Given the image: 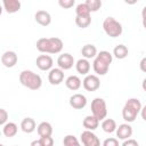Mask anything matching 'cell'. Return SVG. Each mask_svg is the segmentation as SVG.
Listing matches in <instances>:
<instances>
[{"mask_svg": "<svg viewBox=\"0 0 146 146\" xmlns=\"http://www.w3.org/2000/svg\"><path fill=\"white\" fill-rule=\"evenodd\" d=\"M40 140L42 143V146H54V139L51 136L49 137H40Z\"/></svg>", "mask_w": 146, "mask_h": 146, "instance_id": "obj_34", "label": "cell"}, {"mask_svg": "<svg viewBox=\"0 0 146 146\" xmlns=\"http://www.w3.org/2000/svg\"><path fill=\"white\" fill-rule=\"evenodd\" d=\"M21 129L24 132H26V133L33 132L36 129V124H35L34 119H32V117H24L22 120V122H21Z\"/></svg>", "mask_w": 146, "mask_h": 146, "instance_id": "obj_19", "label": "cell"}, {"mask_svg": "<svg viewBox=\"0 0 146 146\" xmlns=\"http://www.w3.org/2000/svg\"><path fill=\"white\" fill-rule=\"evenodd\" d=\"M75 146H81V144H78V145H75Z\"/></svg>", "mask_w": 146, "mask_h": 146, "instance_id": "obj_43", "label": "cell"}, {"mask_svg": "<svg viewBox=\"0 0 146 146\" xmlns=\"http://www.w3.org/2000/svg\"><path fill=\"white\" fill-rule=\"evenodd\" d=\"M97 57H99L100 59H103V60H105L107 64H112V60H113V56H112V54L110 52V51H106V50H102L100 52H98L97 54Z\"/></svg>", "mask_w": 146, "mask_h": 146, "instance_id": "obj_31", "label": "cell"}, {"mask_svg": "<svg viewBox=\"0 0 146 146\" xmlns=\"http://www.w3.org/2000/svg\"><path fill=\"white\" fill-rule=\"evenodd\" d=\"M7 119H8V113L5 108H0V124L1 125H5L6 122H7Z\"/></svg>", "mask_w": 146, "mask_h": 146, "instance_id": "obj_35", "label": "cell"}, {"mask_svg": "<svg viewBox=\"0 0 146 146\" xmlns=\"http://www.w3.org/2000/svg\"><path fill=\"white\" fill-rule=\"evenodd\" d=\"M80 139L83 146H100L99 138L92 131H89V130L82 131L80 135Z\"/></svg>", "mask_w": 146, "mask_h": 146, "instance_id": "obj_5", "label": "cell"}, {"mask_svg": "<svg viewBox=\"0 0 146 146\" xmlns=\"http://www.w3.org/2000/svg\"><path fill=\"white\" fill-rule=\"evenodd\" d=\"M34 19L42 26H48L51 23V16L47 10H38L34 14Z\"/></svg>", "mask_w": 146, "mask_h": 146, "instance_id": "obj_15", "label": "cell"}, {"mask_svg": "<svg viewBox=\"0 0 146 146\" xmlns=\"http://www.w3.org/2000/svg\"><path fill=\"white\" fill-rule=\"evenodd\" d=\"M82 124H83V127H84L86 130L94 131V130H96V129L98 128V125H99V120H98L96 116H94L92 114H91V115H87V116L83 119Z\"/></svg>", "mask_w": 146, "mask_h": 146, "instance_id": "obj_16", "label": "cell"}, {"mask_svg": "<svg viewBox=\"0 0 146 146\" xmlns=\"http://www.w3.org/2000/svg\"><path fill=\"white\" fill-rule=\"evenodd\" d=\"M140 115H141V119L144 121H146V105L141 107V111H140Z\"/></svg>", "mask_w": 146, "mask_h": 146, "instance_id": "obj_38", "label": "cell"}, {"mask_svg": "<svg viewBox=\"0 0 146 146\" xmlns=\"http://www.w3.org/2000/svg\"><path fill=\"white\" fill-rule=\"evenodd\" d=\"M19 82L31 89V90H38L41 88V84H42V80H41V76L36 73H34L33 71H30V70H24L19 73Z\"/></svg>", "mask_w": 146, "mask_h": 146, "instance_id": "obj_2", "label": "cell"}, {"mask_svg": "<svg viewBox=\"0 0 146 146\" xmlns=\"http://www.w3.org/2000/svg\"><path fill=\"white\" fill-rule=\"evenodd\" d=\"M57 64H58V67L62 68L63 71L70 70V68H72L73 65H74V58H73V56H72L71 54L64 52V54H62V55L58 56V58H57Z\"/></svg>", "mask_w": 146, "mask_h": 146, "instance_id": "obj_7", "label": "cell"}, {"mask_svg": "<svg viewBox=\"0 0 146 146\" xmlns=\"http://www.w3.org/2000/svg\"><path fill=\"white\" fill-rule=\"evenodd\" d=\"M103 146H119V140L116 138H107L103 141Z\"/></svg>", "mask_w": 146, "mask_h": 146, "instance_id": "obj_33", "label": "cell"}, {"mask_svg": "<svg viewBox=\"0 0 146 146\" xmlns=\"http://www.w3.org/2000/svg\"><path fill=\"white\" fill-rule=\"evenodd\" d=\"M82 82H81V79L78 76V75H70L66 80H65V86L70 89V90H78L80 87H81Z\"/></svg>", "mask_w": 146, "mask_h": 146, "instance_id": "obj_22", "label": "cell"}, {"mask_svg": "<svg viewBox=\"0 0 146 146\" xmlns=\"http://www.w3.org/2000/svg\"><path fill=\"white\" fill-rule=\"evenodd\" d=\"M47 48H48V38H40L36 41V49L40 52L47 54Z\"/></svg>", "mask_w": 146, "mask_h": 146, "instance_id": "obj_30", "label": "cell"}, {"mask_svg": "<svg viewBox=\"0 0 146 146\" xmlns=\"http://www.w3.org/2000/svg\"><path fill=\"white\" fill-rule=\"evenodd\" d=\"M75 68H76V72L78 73L83 74V75H88V73L90 71V63L86 58H80L75 63Z\"/></svg>", "mask_w": 146, "mask_h": 146, "instance_id": "obj_21", "label": "cell"}, {"mask_svg": "<svg viewBox=\"0 0 146 146\" xmlns=\"http://www.w3.org/2000/svg\"><path fill=\"white\" fill-rule=\"evenodd\" d=\"M18 131V127L16 123L14 122H7L5 125H2V133L6 136V137H14L16 136Z\"/></svg>", "mask_w": 146, "mask_h": 146, "instance_id": "obj_23", "label": "cell"}, {"mask_svg": "<svg viewBox=\"0 0 146 146\" xmlns=\"http://www.w3.org/2000/svg\"><path fill=\"white\" fill-rule=\"evenodd\" d=\"M141 88H143V90L144 91H146V78L143 80V82H141Z\"/></svg>", "mask_w": 146, "mask_h": 146, "instance_id": "obj_40", "label": "cell"}, {"mask_svg": "<svg viewBox=\"0 0 146 146\" xmlns=\"http://www.w3.org/2000/svg\"><path fill=\"white\" fill-rule=\"evenodd\" d=\"M121 146H139L138 141L136 139H132V138H129V139H125Z\"/></svg>", "mask_w": 146, "mask_h": 146, "instance_id": "obj_36", "label": "cell"}, {"mask_svg": "<svg viewBox=\"0 0 146 146\" xmlns=\"http://www.w3.org/2000/svg\"><path fill=\"white\" fill-rule=\"evenodd\" d=\"M103 29L110 38H117L122 33V25L114 17H106L103 22Z\"/></svg>", "mask_w": 146, "mask_h": 146, "instance_id": "obj_3", "label": "cell"}, {"mask_svg": "<svg viewBox=\"0 0 146 146\" xmlns=\"http://www.w3.org/2000/svg\"><path fill=\"white\" fill-rule=\"evenodd\" d=\"M74 3H75L74 0H59L58 1V5L62 8H71L74 6Z\"/></svg>", "mask_w": 146, "mask_h": 146, "instance_id": "obj_32", "label": "cell"}, {"mask_svg": "<svg viewBox=\"0 0 146 146\" xmlns=\"http://www.w3.org/2000/svg\"><path fill=\"white\" fill-rule=\"evenodd\" d=\"M141 103L138 98H129L123 108H122V117L124 121L129 122H133L137 117V115L140 113L141 111Z\"/></svg>", "mask_w": 146, "mask_h": 146, "instance_id": "obj_1", "label": "cell"}, {"mask_svg": "<svg viewBox=\"0 0 146 146\" xmlns=\"http://www.w3.org/2000/svg\"><path fill=\"white\" fill-rule=\"evenodd\" d=\"M91 113L94 116H96L99 121L100 120H105L106 115H107V107H106V102L100 98V97H96L94 98V100L91 102Z\"/></svg>", "mask_w": 146, "mask_h": 146, "instance_id": "obj_4", "label": "cell"}, {"mask_svg": "<svg viewBox=\"0 0 146 146\" xmlns=\"http://www.w3.org/2000/svg\"><path fill=\"white\" fill-rule=\"evenodd\" d=\"M30 146H42V143H41L40 139H35V140H33V141L31 143Z\"/></svg>", "mask_w": 146, "mask_h": 146, "instance_id": "obj_39", "label": "cell"}, {"mask_svg": "<svg viewBox=\"0 0 146 146\" xmlns=\"http://www.w3.org/2000/svg\"><path fill=\"white\" fill-rule=\"evenodd\" d=\"M63 41L59 38H48V50L47 54H58L63 49Z\"/></svg>", "mask_w": 146, "mask_h": 146, "instance_id": "obj_11", "label": "cell"}, {"mask_svg": "<svg viewBox=\"0 0 146 146\" xmlns=\"http://www.w3.org/2000/svg\"><path fill=\"white\" fill-rule=\"evenodd\" d=\"M75 24L81 29H86L91 24V16H75Z\"/></svg>", "mask_w": 146, "mask_h": 146, "instance_id": "obj_26", "label": "cell"}, {"mask_svg": "<svg viewBox=\"0 0 146 146\" xmlns=\"http://www.w3.org/2000/svg\"><path fill=\"white\" fill-rule=\"evenodd\" d=\"M0 146H5V145H3V144H0Z\"/></svg>", "mask_w": 146, "mask_h": 146, "instance_id": "obj_44", "label": "cell"}, {"mask_svg": "<svg viewBox=\"0 0 146 146\" xmlns=\"http://www.w3.org/2000/svg\"><path fill=\"white\" fill-rule=\"evenodd\" d=\"M81 54H82L83 58H86V59L96 58V56H97V48L94 44H91V43H87V44H84L82 47Z\"/></svg>", "mask_w": 146, "mask_h": 146, "instance_id": "obj_20", "label": "cell"}, {"mask_svg": "<svg viewBox=\"0 0 146 146\" xmlns=\"http://www.w3.org/2000/svg\"><path fill=\"white\" fill-rule=\"evenodd\" d=\"M64 80V71L59 67H55V68H51L48 73V81L54 84V86H57L59 83H62Z\"/></svg>", "mask_w": 146, "mask_h": 146, "instance_id": "obj_8", "label": "cell"}, {"mask_svg": "<svg viewBox=\"0 0 146 146\" xmlns=\"http://www.w3.org/2000/svg\"><path fill=\"white\" fill-rule=\"evenodd\" d=\"M92 68H94V71H95L96 74H98V75H105L108 72L110 64H107L105 60H103V59H100L99 57L96 56V58L94 59V63H92Z\"/></svg>", "mask_w": 146, "mask_h": 146, "instance_id": "obj_13", "label": "cell"}, {"mask_svg": "<svg viewBox=\"0 0 146 146\" xmlns=\"http://www.w3.org/2000/svg\"><path fill=\"white\" fill-rule=\"evenodd\" d=\"M70 105L75 110H82L87 105V97L82 94H74L70 97Z\"/></svg>", "mask_w": 146, "mask_h": 146, "instance_id": "obj_10", "label": "cell"}, {"mask_svg": "<svg viewBox=\"0 0 146 146\" xmlns=\"http://www.w3.org/2000/svg\"><path fill=\"white\" fill-rule=\"evenodd\" d=\"M63 144H64V146H75L80 143L74 135H66L63 139Z\"/></svg>", "mask_w": 146, "mask_h": 146, "instance_id": "obj_29", "label": "cell"}, {"mask_svg": "<svg viewBox=\"0 0 146 146\" xmlns=\"http://www.w3.org/2000/svg\"><path fill=\"white\" fill-rule=\"evenodd\" d=\"M139 68H140L143 72L146 73V57L141 58V60H140V63H139Z\"/></svg>", "mask_w": 146, "mask_h": 146, "instance_id": "obj_37", "label": "cell"}, {"mask_svg": "<svg viewBox=\"0 0 146 146\" xmlns=\"http://www.w3.org/2000/svg\"><path fill=\"white\" fill-rule=\"evenodd\" d=\"M2 5L8 14H14L21 9V1L18 0H3Z\"/></svg>", "mask_w": 146, "mask_h": 146, "instance_id": "obj_18", "label": "cell"}, {"mask_svg": "<svg viewBox=\"0 0 146 146\" xmlns=\"http://www.w3.org/2000/svg\"><path fill=\"white\" fill-rule=\"evenodd\" d=\"M17 60H18V57H17V54L15 51L8 50V51H5L1 55V63L6 67H13V66H15L16 63H17Z\"/></svg>", "mask_w": 146, "mask_h": 146, "instance_id": "obj_12", "label": "cell"}, {"mask_svg": "<svg viewBox=\"0 0 146 146\" xmlns=\"http://www.w3.org/2000/svg\"><path fill=\"white\" fill-rule=\"evenodd\" d=\"M129 54V49L127 46L124 44H117L115 46V48L113 49V55L117 58V59H124Z\"/></svg>", "mask_w": 146, "mask_h": 146, "instance_id": "obj_24", "label": "cell"}, {"mask_svg": "<svg viewBox=\"0 0 146 146\" xmlns=\"http://www.w3.org/2000/svg\"><path fill=\"white\" fill-rule=\"evenodd\" d=\"M82 86L87 91H96L100 87V80L95 74H88L83 79Z\"/></svg>", "mask_w": 146, "mask_h": 146, "instance_id": "obj_6", "label": "cell"}, {"mask_svg": "<svg viewBox=\"0 0 146 146\" xmlns=\"http://www.w3.org/2000/svg\"><path fill=\"white\" fill-rule=\"evenodd\" d=\"M75 14L76 16H90V10L84 2H81L75 7Z\"/></svg>", "mask_w": 146, "mask_h": 146, "instance_id": "obj_27", "label": "cell"}, {"mask_svg": "<svg viewBox=\"0 0 146 146\" xmlns=\"http://www.w3.org/2000/svg\"><path fill=\"white\" fill-rule=\"evenodd\" d=\"M36 131H38V135L40 137H49L52 133V125L49 122L43 121V122H41V123L38 124Z\"/></svg>", "mask_w": 146, "mask_h": 146, "instance_id": "obj_17", "label": "cell"}, {"mask_svg": "<svg viewBox=\"0 0 146 146\" xmlns=\"http://www.w3.org/2000/svg\"><path fill=\"white\" fill-rule=\"evenodd\" d=\"M52 58L49 55H40L35 59V64L41 71H49L52 67Z\"/></svg>", "mask_w": 146, "mask_h": 146, "instance_id": "obj_9", "label": "cell"}, {"mask_svg": "<svg viewBox=\"0 0 146 146\" xmlns=\"http://www.w3.org/2000/svg\"><path fill=\"white\" fill-rule=\"evenodd\" d=\"M141 16H146V6L143 8V10H141Z\"/></svg>", "mask_w": 146, "mask_h": 146, "instance_id": "obj_42", "label": "cell"}, {"mask_svg": "<svg viewBox=\"0 0 146 146\" xmlns=\"http://www.w3.org/2000/svg\"><path fill=\"white\" fill-rule=\"evenodd\" d=\"M141 22H143V26L146 29V16H143V21Z\"/></svg>", "mask_w": 146, "mask_h": 146, "instance_id": "obj_41", "label": "cell"}, {"mask_svg": "<svg viewBox=\"0 0 146 146\" xmlns=\"http://www.w3.org/2000/svg\"><path fill=\"white\" fill-rule=\"evenodd\" d=\"M116 137L119 139H122V140H125V139H129L132 135V127L129 124V123H122L120 124L117 128H116Z\"/></svg>", "mask_w": 146, "mask_h": 146, "instance_id": "obj_14", "label": "cell"}, {"mask_svg": "<svg viewBox=\"0 0 146 146\" xmlns=\"http://www.w3.org/2000/svg\"><path fill=\"white\" fill-rule=\"evenodd\" d=\"M84 3L88 6L90 13H91V11H97V10H99L100 7H102V1H100V0H87Z\"/></svg>", "mask_w": 146, "mask_h": 146, "instance_id": "obj_28", "label": "cell"}, {"mask_svg": "<svg viewBox=\"0 0 146 146\" xmlns=\"http://www.w3.org/2000/svg\"><path fill=\"white\" fill-rule=\"evenodd\" d=\"M116 122L113 119H105L102 122V129L107 132V133H112L114 131H116Z\"/></svg>", "mask_w": 146, "mask_h": 146, "instance_id": "obj_25", "label": "cell"}]
</instances>
